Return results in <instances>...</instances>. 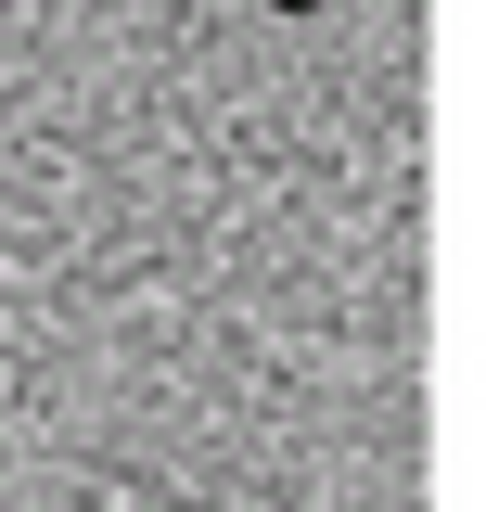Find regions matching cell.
Returning a JSON list of instances; mask_svg holds the SVG:
<instances>
[{"mask_svg":"<svg viewBox=\"0 0 486 512\" xmlns=\"http://www.w3.org/2000/svg\"><path fill=\"white\" fill-rule=\"evenodd\" d=\"M269 13H320V0H269Z\"/></svg>","mask_w":486,"mask_h":512,"instance_id":"1","label":"cell"}]
</instances>
